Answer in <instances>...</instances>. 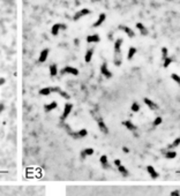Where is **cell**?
Here are the masks:
<instances>
[{"label": "cell", "instance_id": "1", "mask_svg": "<svg viewBox=\"0 0 180 196\" xmlns=\"http://www.w3.org/2000/svg\"><path fill=\"white\" fill-rule=\"evenodd\" d=\"M91 115L95 118L96 122H97V126L98 128H99V130L102 131L103 134H108V128L106 126V123L104 122V120H103V118L99 115V113L97 112V111H91Z\"/></svg>", "mask_w": 180, "mask_h": 196}, {"label": "cell", "instance_id": "2", "mask_svg": "<svg viewBox=\"0 0 180 196\" xmlns=\"http://www.w3.org/2000/svg\"><path fill=\"white\" fill-rule=\"evenodd\" d=\"M72 110H73V104L72 103H66L65 106H64L62 114H61V116H60V122L61 123L65 122V120L68 118V115H69L71 112H72Z\"/></svg>", "mask_w": 180, "mask_h": 196}, {"label": "cell", "instance_id": "3", "mask_svg": "<svg viewBox=\"0 0 180 196\" xmlns=\"http://www.w3.org/2000/svg\"><path fill=\"white\" fill-rule=\"evenodd\" d=\"M87 135H88V130L84 129V128H82V129H80V130H76V131H72V133L69 134V136L72 138H74V140H81V138L85 137Z\"/></svg>", "mask_w": 180, "mask_h": 196}, {"label": "cell", "instance_id": "4", "mask_svg": "<svg viewBox=\"0 0 180 196\" xmlns=\"http://www.w3.org/2000/svg\"><path fill=\"white\" fill-rule=\"evenodd\" d=\"M60 74H61V75L71 74V75L77 76L79 75V70L76 68H74V67H72V66H66V67H64V68L60 70Z\"/></svg>", "mask_w": 180, "mask_h": 196}, {"label": "cell", "instance_id": "5", "mask_svg": "<svg viewBox=\"0 0 180 196\" xmlns=\"http://www.w3.org/2000/svg\"><path fill=\"white\" fill-rule=\"evenodd\" d=\"M67 29V26L66 24H62V23H56L53 24L52 29H51V33H52L53 36H57L59 34V30H66Z\"/></svg>", "mask_w": 180, "mask_h": 196}, {"label": "cell", "instance_id": "6", "mask_svg": "<svg viewBox=\"0 0 180 196\" xmlns=\"http://www.w3.org/2000/svg\"><path fill=\"white\" fill-rule=\"evenodd\" d=\"M122 126H125V127H126V129L129 130V131H132V133H135V131L137 130V126L135 125V123H133L130 120L122 121Z\"/></svg>", "mask_w": 180, "mask_h": 196}, {"label": "cell", "instance_id": "7", "mask_svg": "<svg viewBox=\"0 0 180 196\" xmlns=\"http://www.w3.org/2000/svg\"><path fill=\"white\" fill-rule=\"evenodd\" d=\"M100 73H102V75H104V77H106V79L112 77V73H111V70H108L106 62L102 64V66H100Z\"/></svg>", "mask_w": 180, "mask_h": 196}, {"label": "cell", "instance_id": "8", "mask_svg": "<svg viewBox=\"0 0 180 196\" xmlns=\"http://www.w3.org/2000/svg\"><path fill=\"white\" fill-rule=\"evenodd\" d=\"M143 101H144L145 105H147L148 107L150 108V110H152V111L158 110V105H157V103H155V101H154V100H151L150 98L144 97V98H143Z\"/></svg>", "mask_w": 180, "mask_h": 196}, {"label": "cell", "instance_id": "9", "mask_svg": "<svg viewBox=\"0 0 180 196\" xmlns=\"http://www.w3.org/2000/svg\"><path fill=\"white\" fill-rule=\"evenodd\" d=\"M93 152H95V151H93L92 148H85V149H83V150L81 151L80 157H81V159H85V158L89 157V156H92Z\"/></svg>", "mask_w": 180, "mask_h": 196}, {"label": "cell", "instance_id": "10", "mask_svg": "<svg viewBox=\"0 0 180 196\" xmlns=\"http://www.w3.org/2000/svg\"><path fill=\"white\" fill-rule=\"evenodd\" d=\"M145 170H147L148 174H149L150 177L152 178V179H157V178L159 177V173L157 172L156 170H155V167H154V166H151V165H148V166H147V168H145Z\"/></svg>", "mask_w": 180, "mask_h": 196}, {"label": "cell", "instance_id": "11", "mask_svg": "<svg viewBox=\"0 0 180 196\" xmlns=\"http://www.w3.org/2000/svg\"><path fill=\"white\" fill-rule=\"evenodd\" d=\"M162 153L164 155V157L166 158V159H174V158L177 157V152L173 150H165V149H163Z\"/></svg>", "mask_w": 180, "mask_h": 196}, {"label": "cell", "instance_id": "12", "mask_svg": "<svg viewBox=\"0 0 180 196\" xmlns=\"http://www.w3.org/2000/svg\"><path fill=\"white\" fill-rule=\"evenodd\" d=\"M99 163H100V165H102V167L104 168V170H108V168L111 167L110 163H108L107 157H106L105 155H102V156L99 157Z\"/></svg>", "mask_w": 180, "mask_h": 196}, {"label": "cell", "instance_id": "13", "mask_svg": "<svg viewBox=\"0 0 180 196\" xmlns=\"http://www.w3.org/2000/svg\"><path fill=\"white\" fill-rule=\"evenodd\" d=\"M119 29H120V30L124 31V33L126 34L128 37H129V38H133V37L135 36L134 31H133L132 29H130L129 27H127V26H122V24H120V26H119Z\"/></svg>", "mask_w": 180, "mask_h": 196}, {"label": "cell", "instance_id": "14", "mask_svg": "<svg viewBox=\"0 0 180 196\" xmlns=\"http://www.w3.org/2000/svg\"><path fill=\"white\" fill-rule=\"evenodd\" d=\"M88 14H90V11L88 8H83V9H81V11H79L77 13L74 15V21H77L79 19H81L82 16H84V15H88Z\"/></svg>", "mask_w": 180, "mask_h": 196}, {"label": "cell", "instance_id": "15", "mask_svg": "<svg viewBox=\"0 0 180 196\" xmlns=\"http://www.w3.org/2000/svg\"><path fill=\"white\" fill-rule=\"evenodd\" d=\"M58 107V103H57L56 100H53V101H51V103H49V104H46L45 106H44V111L45 112H51V111H53V110H56V108Z\"/></svg>", "mask_w": 180, "mask_h": 196}, {"label": "cell", "instance_id": "16", "mask_svg": "<svg viewBox=\"0 0 180 196\" xmlns=\"http://www.w3.org/2000/svg\"><path fill=\"white\" fill-rule=\"evenodd\" d=\"M49 52H50V50H49V49H44L43 51L41 52V54H39V58H38L39 62H45L46 59H48V57H49Z\"/></svg>", "mask_w": 180, "mask_h": 196}, {"label": "cell", "instance_id": "17", "mask_svg": "<svg viewBox=\"0 0 180 196\" xmlns=\"http://www.w3.org/2000/svg\"><path fill=\"white\" fill-rule=\"evenodd\" d=\"M113 64H114L115 66H121L122 64V58H121V52L120 53H117V52H114V58H113Z\"/></svg>", "mask_w": 180, "mask_h": 196}, {"label": "cell", "instance_id": "18", "mask_svg": "<svg viewBox=\"0 0 180 196\" xmlns=\"http://www.w3.org/2000/svg\"><path fill=\"white\" fill-rule=\"evenodd\" d=\"M180 145V137H177L176 140L173 141L172 143H170L169 145H167L166 148H165V150H172V149H176V148H178Z\"/></svg>", "mask_w": 180, "mask_h": 196}, {"label": "cell", "instance_id": "19", "mask_svg": "<svg viewBox=\"0 0 180 196\" xmlns=\"http://www.w3.org/2000/svg\"><path fill=\"white\" fill-rule=\"evenodd\" d=\"M122 42H124V39L122 38H118L117 41L114 42V52H117V53H120V52H121Z\"/></svg>", "mask_w": 180, "mask_h": 196}, {"label": "cell", "instance_id": "20", "mask_svg": "<svg viewBox=\"0 0 180 196\" xmlns=\"http://www.w3.org/2000/svg\"><path fill=\"white\" fill-rule=\"evenodd\" d=\"M118 172H119L124 178H126V177H128V175H129V171H128L127 168L125 167L124 165H122V164L118 166Z\"/></svg>", "mask_w": 180, "mask_h": 196}, {"label": "cell", "instance_id": "21", "mask_svg": "<svg viewBox=\"0 0 180 196\" xmlns=\"http://www.w3.org/2000/svg\"><path fill=\"white\" fill-rule=\"evenodd\" d=\"M51 93H53L52 87H46V88H43L39 90V95L41 96H49V95H51Z\"/></svg>", "mask_w": 180, "mask_h": 196}, {"label": "cell", "instance_id": "22", "mask_svg": "<svg viewBox=\"0 0 180 196\" xmlns=\"http://www.w3.org/2000/svg\"><path fill=\"white\" fill-rule=\"evenodd\" d=\"M99 41H100V37L98 36L97 34L90 35V36L87 37V42H88V43H98Z\"/></svg>", "mask_w": 180, "mask_h": 196}, {"label": "cell", "instance_id": "23", "mask_svg": "<svg viewBox=\"0 0 180 196\" xmlns=\"http://www.w3.org/2000/svg\"><path fill=\"white\" fill-rule=\"evenodd\" d=\"M105 17H106V15H105V14H104V13H102V14H99V17H98V20H97V21H96V22H95V23H93V24H92V27H93V28H97V27H99V26H100V24H102V23H103V22H104V21H105Z\"/></svg>", "mask_w": 180, "mask_h": 196}, {"label": "cell", "instance_id": "24", "mask_svg": "<svg viewBox=\"0 0 180 196\" xmlns=\"http://www.w3.org/2000/svg\"><path fill=\"white\" fill-rule=\"evenodd\" d=\"M136 28L140 30V33H141L142 36H147V35H148V29L145 28V27H144L142 23L137 22V23H136Z\"/></svg>", "mask_w": 180, "mask_h": 196}, {"label": "cell", "instance_id": "25", "mask_svg": "<svg viewBox=\"0 0 180 196\" xmlns=\"http://www.w3.org/2000/svg\"><path fill=\"white\" fill-rule=\"evenodd\" d=\"M92 56H93V49H89L87 52H85V56H84L85 62H90L91 59H92Z\"/></svg>", "mask_w": 180, "mask_h": 196}, {"label": "cell", "instance_id": "26", "mask_svg": "<svg viewBox=\"0 0 180 196\" xmlns=\"http://www.w3.org/2000/svg\"><path fill=\"white\" fill-rule=\"evenodd\" d=\"M50 75L52 76V77H54V76L58 74V67H57L56 64H52V65H50Z\"/></svg>", "mask_w": 180, "mask_h": 196}, {"label": "cell", "instance_id": "27", "mask_svg": "<svg viewBox=\"0 0 180 196\" xmlns=\"http://www.w3.org/2000/svg\"><path fill=\"white\" fill-rule=\"evenodd\" d=\"M135 53H136V49L135 48H129V50H128V53H127V59L128 60H132L133 57L135 56Z\"/></svg>", "mask_w": 180, "mask_h": 196}, {"label": "cell", "instance_id": "28", "mask_svg": "<svg viewBox=\"0 0 180 196\" xmlns=\"http://www.w3.org/2000/svg\"><path fill=\"white\" fill-rule=\"evenodd\" d=\"M140 104L137 103V101H133L132 103V106H130V111L132 112H134V113H136V112H139L140 111Z\"/></svg>", "mask_w": 180, "mask_h": 196}, {"label": "cell", "instance_id": "29", "mask_svg": "<svg viewBox=\"0 0 180 196\" xmlns=\"http://www.w3.org/2000/svg\"><path fill=\"white\" fill-rule=\"evenodd\" d=\"M173 60H174L173 58H171V57H167V58L164 60V64H163V66H164L165 68H167V67H169L172 62H173Z\"/></svg>", "mask_w": 180, "mask_h": 196}, {"label": "cell", "instance_id": "30", "mask_svg": "<svg viewBox=\"0 0 180 196\" xmlns=\"http://www.w3.org/2000/svg\"><path fill=\"white\" fill-rule=\"evenodd\" d=\"M171 79L180 87V75H178V74H176V73H173V74H171Z\"/></svg>", "mask_w": 180, "mask_h": 196}, {"label": "cell", "instance_id": "31", "mask_svg": "<svg viewBox=\"0 0 180 196\" xmlns=\"http://www.w3.org/2000/svg\"><path fill=\"white\" fill-rule=\"evenodd\" d=\"M169 57V51H167L166 48H162V58L163 60H165V59Z\"/></svg>", "mask_w": 180, "mask_h": 196}, {"label": "cell", "instance_id": "32", "mask_svg": "<svg viewBox=\"0 0 180 196\" xmlns=\"http://www.w3.org/2000/svg\"><path fill=\"white\" fill-rule=\"evenodd\" d=\"M162 122H163V119L161 118V116H157V118H156V119H155V120H154V122H152V125H154V126H159V125H161Z\"/></svg>", "mask_w": 180, "mask_h": 196}, {"label": "cell", "instance_id": "33", "mask_svg": "<svg viewBox=\"0 0 180 196\" xmlns=\"http://www.w3.org/2000/svg\"><path fill=\"white\" fill-rule=\"evenodd\" d=\"M59 95H60L62 98H65V99H69V98H71V96L68 95L66 91H64V90H60V91H59Z\"/></svg>", "mask_w": 180, "mask_h": 196}, {"label": "cell", "instance_id": "34", "mask_svg": "<svg viewBox=\"0 0 180 196\" xmlns=\"http://www.w3.org/2000/svg\"><path fill=\"white\" fill-rule=\"evenodd\" d=\"M170 196H180V190L179 189L172 190V192L170 193Z\"/></svg>", "mask_w": 180, "mask_h": 196}, {"label": "cell", "instance_id": "35", "mask_svg": "<svg viewBox=\"0 0 180 196\" xmlns=\"http://www.w3.org/2000/svg\"><path fill=\"white\" fill-rule=\"evenodd\" d=\"M113 163H114V165L117 166V167H118V166H119V165H121V160H120V159H115Z\"/></svg>", "mask_w": 180, "mask_h": 196}, {"label": "cell", "instance_id": "36", "mask_svg": "<svg viewBox=\"0 0 180 196\" xmlns=\"http://www.w3.org/2000/svg\"><path fill=\"white\" fill-rule=\"evenodd\" d=\"M4 110H5V105H4V103H0V114H1V113L4 112Z\"/></svg>", "mask_w": 180, "mask_h": 196}, {"label": "cell", "instance_id": "37", "mask_svg": "<svg viewBox=\"0 0 180 196\" xmlns=\"http://www.w3.org/2000/svg\"><path fill=\"white\" fill-rule=\"evenodd\" d=\"M5 82H6V80H5L4 77H0V87H1V85H4V84H5Z\"/></svg>", "mask_w": 180, "mask_h": 196}, {"label": "cell", "instance_id": "38", "mask_svg": "<svg viewBox=\"0 0 180 196\" xmlns=\"http://www.w3.org/2000/svg\"><path fill=\"white\" fill-rule=\"evenodd\" d=\"M122 151H124L125 153H128L129 152V149H128L127 147H122Z\"/></svg>", "mask_w": 180, "mask_h": 196}, {"label": "cell", "instance_id": "39", "mask_svg": "<svg viewBox=\"0 0 180 196\" xmlns=\"http://www.w3.org/2000/svg\"><path fill=\"white\" fill-rule=\"evenodd\" d=\"M108 39H112V34H108Z\"/></svg>", "mask_w": 180, "mask_h": 196}, {"label": "cell", "instance_id": "40", "mask_svg": "<svg viewBox=\"0 0 180 196\" xmlns=\"http://www.w3.org/2000/svg\"><path fill=\"white\" fill-rule=\"evenodd\" d=\"M177 173H178V174H180V170H179V171H177Z\"/></svg>", "mask_w": 180, "mask_h": 196}]
</instances>
